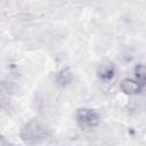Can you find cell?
<instances>
[{"label": "cell", "mask_w": 146, "mask_h": 146, "mask_svg": "<svg viewBox=\"0 0 146 146\" xmlns=\"http://www.w3.org/2000/svg\"><path fill=\"white\" fill-rule=\"evenodd\" d=\"M48 136V129L39 121L27 122L21 130V138L26 144H38L46 139Z\"/></svg>", "instance_id": "1"}, {"label": "cell", "mask_w": 146, "mask_h": 146, "mask_svg": "<svg viewBox=\"0 0 146 146\" xmlns=\"http://www.w3.org/2000/svg\"><path fill=\"white\" fill-rule=\"evenodd\" d=\"M75 122L81 129L89 130V129H92L99 125L100 115L98 112H96L92 108L82 107V108L76 110L75 112Z\"/></svg>", "instance_id": "2"}, {"label": "cell", "mask_w": 146, "mask_h": 146, "mask_svg": "<svg viewBox=\"0 0 146 146\" xmlns=\"http://www.w3.org/2000/svg\"><path fill=\"white\" fill-rule=\"evenodd\" d=\"M116 73V68L115 65L111 62V60H104L102 62L97 70H96V74L98 76V79L103 82H110L113 80V78L115 76Z\"/></svg>", "instance_id": "3"}, {"label": "cell", "mask_w": 146, "mask_h": 146, "mask_svg": "<svg viewBox=\"0 0 146 146\" xmlns=\"http://www.w3.org/2000/svg\"><path fill=\"white\" fill-rule=\"evenodd\" d=\"M143 84L137 79H123L120 82V90L128 96H136L143 91Z\"/></svg>", "instance_id": "4"}, {"label": "cell", "mask_w": 146, "mask_h": 146, "mask_svg": "<svg viewBox=\"0 0 146 146\" xmlns=\"http://www.w3.org/2000/svg\"><path fill=\"white\" fill-rule=\"evenodd\" d=\"M72 78H73V75H72V72L70 71V68L65 67V68H62L58 72H56V74H55V82L59 87H66L67 84L71 83Z\"/></svg>", "instance_id": "5"}, {"label": "cell", "mask_w": 146, "mask_h": 146, "mask_svg": "<svg viewBox=\"0 0 146 146\" xmlns=\"http://www.w3.org/2000/svg\"><path fill=\"white\" fill-rule=\"evenodd\" d=\"M135 76L143 84V87H146V65H137L135 67Z\"/></svg>", "instance_id": "6"}]
</instances>
